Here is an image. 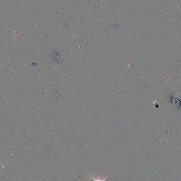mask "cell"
<instances>
[{"label":"cell","mask_w":181,"mask_h":181,"mask_svg":"<svg viewBox=\"0 0 181 181\" xmlns=\"http://www.w3.org/2000/svg\"><path fill=\"white\" fill-rule=\"evenodd\" d=\"M88 174L90 176V177H91V178H92L90 181H105V180L107 179V178H108V176H109V175H107L106 177L102 178L100 176H99L97 178H94L92 175H91L90 173H88Z\"/></svg>","instance_id":"1"}]
</instances>
